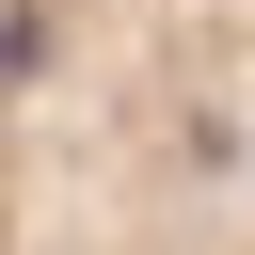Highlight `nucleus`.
Here are the masks:
<instances>
[{"label":"nucleus","mask_w":255,"mask_h":255,"mask_svg":"<svg viewBox=\"0 0 255 255\" xmlns=\"http://www.w3.org/2000/svg\"><path fill=\"white\" fill-rule=\"evenodd\" d=\"M0 255H255V0H0Z\"/></svg>","instance_id":"nucleus-1"}]
</instances>
